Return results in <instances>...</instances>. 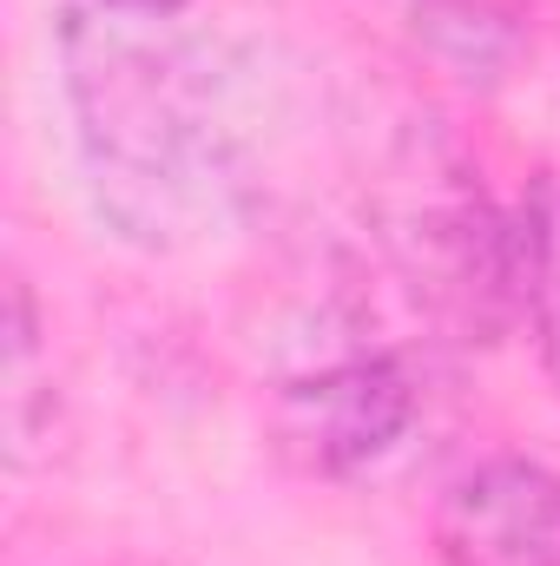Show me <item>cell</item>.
<instances>
[{"instance_id":"cell-2","label":"cell","mask_w":560,"mask_h":566,"mask_svg":"<svg viewBox=\"0 0 560 566\" xmlns=\"http://www.w3.org/2000/svg\"><path fill=\"white\" fill-rule=\"evenodd\" d=\"M383 244L396 271L416 283L428 316L455 336H501L521 323V277H515V205H495L468 171L422 158L383 198Z\"/></svg>"},{"instance_id":"cell-1","label":"cell","mask_w":560,"mask_h":566,"mask_svg":"<svg viewBox=\"0 0 560 566\" xmlns=\"http://www.w3.org/2000/svg\"><path fill=\"white\" fill-rule=\"evenodd\" d=\"M53 66L93 211L185 251L251 198V60L211 0H60Z\"/></svg>"},{"instance_id":"cell-4","label":"cell","mask_w":560,"mask_h":566,"mask_svg":"<svg viewBox=\"0 0 560 566\" xmlns=\"http://www.w3.org/2000/svg\"><path fill=\"white\" fill-rule=\"evenodd\" d=\"M442 566H560V474L528 454L462 468L428 521Z\"/></svg>"},{"instance_id":"cell-5","label":"cell","mask_w":560,"mask_h":566,"mask_svg":"<svg viewBox=\"0 0 560 566\" xmlns=\"http://www.w3.org/2000/svg\"><path fill=\"white\" fill-rule=\"evenodd\" d=\"M403 20L448 73L481 86H495L528 46V0H403Z\"/></svg>"},{"instance_id":"cell-3","label":"cell","mask_w":560,"mask_h":566,"mask_svg":"<svg viewBox=\"0 0 560 566\" xmlns=\"http://www.w3.org/2000/svg\"><path fill=\"white\" fill-rule=\"evenodd\" d=\"M422 416V389L390 349H343L317 369H297L271 389L278 448L323 481H350L403 448Z\"/></svg>"},{"instance_id":"cell-6","label":"cell","mask_w":560,"mask_h":566,"mask_svg":"<svg viewBox=\"0 0 560 566\" xmlns=\"http://www.w3.org/2000/svg\"><path fill=\"white\" fill-rule=\"evenodd\" d=\"M515 277H521V323L541 349V369L560 389V171L535 178L515 205Z\"/></svg>"}]
</instances>
